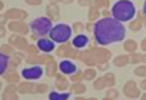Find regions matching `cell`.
Wrapping results in <instances>:
<instances>
[{
	"label": "cell",
	"mask_w": 146,
	"mask_h": 100,
	"mask_svg": "<svg viewBox=\"0 0 146 100\" xmlns=\"http://www.w3.org/2000/svg\"><path fill=\"white\" fill-rule=\"evenodd\" d=\"M93 33L96 42L102 46H106L110 43L122 42L126 36V29L119 20L113 17H105L95 25Z\"/></svg>",
	"instance_id": "1"
},
{
	"label": "cell",
	"mask_w": 146,
	"mask_h": 100,
	"mask_svg": "<svg viewBox=\"0 0 146 100\" xmlns=\"http://www.w3.org/2000/svg\"><path fill=\"white\" fill-rule=\"evenodd\" d=\"M135 13H136V9H135V5L130 0H117L112 7L113 19L119 20L120 23L132 20Z\"/></svg>",
	"instance_id": "2"
},
{
	"label": "cell",
	"mask_w": 146,
	"mask_h": 100,
	"mask_svg": "<svg viewBox=\"0 0 146 100\" xmlns=\"http://www.w3.org/2000/svg\"><path fill=\"white\" fill-rule=\"evenodd\" d=\"M49 37L54 42V43H64L72 37V27L66 23H59L56 26L52 27Z\"/></svg>",
	"instance_id": "3"
},
{
	"label": "cell",
	"mask_w": 146,
	"mask_h": 100,
	"mask_svg": "<svg viewBox=\"0 0 146 100\" xmlns=\"http://www.w3.org/2000/svg\"><path fill=\"white\" fill-rule=\"evenodd\" d=\"M52 22L49 17H37L32 22L30 25V29L37 36H44V34H49L50 30H52Z\"/></svg>",
	"instance_id": "4"
},
{
	"label": "cell",
	"mask_w": 146,
	"mask_h": 100,
	"mask_svg": "<svg viewBox=\"0 0 146 100\" xmlns=\"http://www.w3.org/2000/svg\"><path fill=\"white\" fill-rule=\"evenodd\" d=\"M42 67L40 66H32V67H26L22 70V76L27 80H36L39 77H42Z\"/></svg>",
	"instance_id": "5"
},
{
	"label": "cell",
	"mask_w": 146,
	"mask_h": 100,
	"mask_svg": "<svg viewBox=\"0 0 146 100\" xmlns=\"http://www.w3.org/2000/svg\"><path fill=\"white\" fill-rule=\"evenodd\" d=\"M37 47H39V50H43V52L49 53L54 49V42L50 37L49 39H39L37 40Z\"/></svg>",
	"instance_id": "6"
},
{
	"label": "cell",
	"mask_w": 146,
	"mask_h": 100,
	"mask_svg": "<svg viewBox=\"0 0 146 100\" xmlns=\"http://www.w3.org/2000/svg\"><path fill=\"white\" fill-rule=\"evenodd\" d=\"M59 69L62 73H66V74H72L76 72V64L73 62H69V60H63L59 63Z\"/></svg>",
	"instance_id": "7"
},
{
	"label": "cell",
	"mask_w": 146,
	"mask_h": 100,
	"mask_svg": "<svg viewBox=\"0 0 146 100\" xmlns=\"http://www.w3.org/2000/svg\"><path fill=\"white\" fill-rule=\"evenodd\" d=\"M72 43H73V46H75V47L82 49V47H85V46L89 43V37L85 36V34H78L75 39L72 40Z\"/></svg>",
	"instance_id": "8"
},
{
	"label": "cell",
	"mask_w": 146,
	"mask_h": 100,
	"mask_svg": "<svg viewBox=\"0 0 146 100\" xmlns=\"http://www.w3.org/2000/svg\"><path fill=\"white\" fill-rule=\"evenodd\" d=\"M9 67V56L0 52V76L5 74Z\"/></svg>",
	"instance_id": "9"
},
{
	"label": "cell",
	"mask_w": 146,
	"mask_h": 100,
	"mask_svg": "<svg viewBox=\"0 0 146 100\" xmlns=\"http://www.w3.org/2000/svg\"><path fill=\"white\" fill-rule=\"evenodd\" d=\"M69 99V94L67 93H56V91H52L49 94V100H67Z\"/></svg>",
	"instance_id": "10"
},
{
	"label": "cell",
	"mask_w": 146,
	"mask_h": 100,
	"mask_svg": "<svg viewBox=\"0 0 146 100\" xmlns=\"http://www.w3.org/2000/svg\"><path fill=\"white\" fill-rule=\"evenodd\" d=\"M2 36H5V29L0 27V37H2Z\"/></svg>",
	"instance_id": "11"
},
{
	"label": "cell",
	"mask_w": 146,
	"mask_h": 100,
	"mask_svg": "<svg viewBox=\"0 0 146 100\" xmlns=\"http://www.w3.org/2000/svg\"><path fill=\"white\" fill-rule=\"evenodd\" d=\"M0 23H5V16H0Z\"/></svg>",
	"instance_id": "12"
},
{
	"label": "cell",
	"mask_w": 146,
	"mask_h": 100,
	"mask_svg": "<svg viewBox=\"0 0 146 100\" xmlns=\"http://www.w3.org/2000/svg\"><path fill=\"white\" fill-rule=\"evenodd\" d=\"M143 13L146 15V2H145V5H143Z\"/></svg>",
	"instance_id": "13"
},
{
	"label": "cell",
	"mask_w": 146,
	"mask_h": 100,
	"mask_svg": "<svg viewBox=\"0 0 146 100\" xmlns=\"http://www.w3.org/2000/svg\"><path fill=\"white\" fill-rule=\"evenodd\" d=\"M0 9H2V3H0Z\"/></svg>",
	"instance_id": "14"
}]
</instances>
